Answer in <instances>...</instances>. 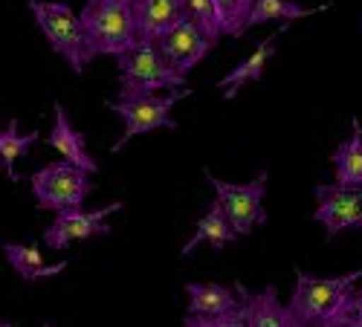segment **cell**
<instances>
[{
	"label": "cell",
	"mask_w": 362,
	"mask_h": 327,
	"mask_svg": "<svg viewBox=\"0 0 362 327\" xmlns=\"http://www.w3.org/2000/svg\"><path fill=\"white\" fill-rule=\"evenodd\" d=\"M12 324H15L12 319H0V327H12Z\"/></svg>",
	"instance_id": "24"
},
{
	"label": "cell",
	"mask_w": 362,
	"mask_h": 327,
	"mask_svg": "<svg viewBox=\"0 0 362 327\" xmlns=\"http://www.w3.org/2000/svg\"><path fill=\"white\" fill-rule=\"evenodd\" d=\"M189 310L183 316L186 327H247L244 307L238 292L223 284H186Z\"/></svg>",
	"instance_id": "7"
},
{
	"label": "cell",
	"mask_w": 362,
	"mask_h": 327,
	"mask_svg": "<svg viewBox=\"0 0 362 327\" xmlns=\"http://www.w3.org/2000/svg\"><path fill=\"white\" fill-rule=\"evenodd\" d=\"M252 4L255 0H212L218 20H221V32L229 35V38L244 35L250 29L247 20H250V12H252Z\"/></svg>",
	"instance_id": "21"
},
{
	"label": "cell",
	"mask_w": 362,
	"mask_h": 327,
	"mask_svg": "<svg viewBox=\"0 0 362 327\" xmlns=\"http://www.w3.org/2000/svg\"><path fill=\"white\" fill-rule=\"evenodd\" d=\"M330 162H334L339 186L362 189V131H359L356 119H354V136L345 139L337 151L330 154Z\"/></svg>",
	"instance_id": "18"
},
{
	"label": "cell",
	"mask_w": 362,
	"mask_h": 327,
	"mask_svg": "<svg viewBox=\"0 0 362 327\" xmlns=\"http://www.w3.org/2000/svg\"><path fill=\"white\" fill-rule=\"evenodd\" d=\"M186 96H192L189 87H177V90H171V93H165V96H163V93H145V96H131V99L107 102V107H110L119 119H122V125H125L122 139H119V142L110 148V151L119 154L134 136H142V133H151V131H160V128L177 131V122H174L171 110H174V105H177L180 99H186Z\"/></svg>",
	"instance_id": "4"
},
{
	"label": "cell",
	"mask_w": 362,
	"mask_h": 327,
	"mask_svg": "<svg viewBox=\"0 0 362 327\" xmlns=\"http://www.w3.org/2000/svg\"><path fill=\"white\" fill-rule=\"evenodd\" d=\"M35 139H41V131L21 133L15 116L9 119V125H6V128H0V165H4V171H6L9 180H15V183L21 180L18 171H15V162H18L21 157L29 154V148H33Z\"/></svg>",
	"instance_id": "19"
},
{
	"label": "cell",
	"mask_w": 362,
	"mask_h": 327,
	"mask_svg": "<svg viewBox=\"0 0 362 327\" xmlns=\"http://www.w3.org/2000/svg\"><path fill=\"white\" fill-rule=\"evenodd\" d=\"M362 327V287L356 290V284L345 292L342 304L337 307V313L327 319L325 327Z\"/></svg>",
	"instance_id": "22"
},
{
	"label": "cell",
	"mask_w": 362,
	"mask_h": 327,
	"mask_svg": "<svg viewBox=\"0 0 362 327\" xmlns=\"http://www.w3.org/2000/svg\"><path fill=\"white\" fill-rule=\"evenodd\" d=\"M52 113H55V122H52V131L47 133V145L52 151L62 154V160L84 168L87 174H96L99 171V162L87 154V136L70 122V116L62 105H52Z\"/></svg>",
	"instance_id": "12"
},
{
	"label": "cell",
	"mask_w": 362,
	"mask_h": 327,
	"mask_svg": "<svg viewBox=\"0 0 362 327\" xmlns=\"http://www.w3.org/2000/svg\"><path fill=\"white\" fill-rule=\"evenodd\" d=\"M90 177L93 174H87L84 168L62 160V162H49L38 168L29 177V183H33V194L41 209L62 212V209H81L90 191H93V180Z\"/></svg>",
	"instance_id": "6"
},
{
	"label": "cell",
	"mask_w": 362,
	"mask_h": 327,
	"mask_svg": "<svg viewBox=\"0 0 362 327\" xmlns=\"http://www.w3.org/2000/svg\"><path fill=\"white\" fill-rule=\"evenodd\" d=\"M359 229H362V223H359Z\"/></svg>",
	"instance_id": "26"
},
{
	"label": "cell",
	"mask_w": 362,
	"mask_h": 327,
	"mask_svg": "<svg viewBox=\"0 0 362 327\" xmlns=\"http://www.w3.org/2000/svg\"><path fill=\"white\" fill-rule=\"evenodd\" d=\"M186 18H192L215 44L223 38L221 20H218V12L212 6V0H189V4H186Z\"/></svg>",
	"instance_id": "23"
},
{
	"label": "cell",
	"mask_w": 362,
	"mask_h": 327,
	"mask_svg": "<svg viewBox=\"0 0 362 327\" xmlns=\"http://www.w3.org/2000/svg\"><path fill=\"white\" fill-rule=\"evenodd\" d=\"M189 0H134V20H136V38L154 41L168 26H174L186 15Z\"/></svg>",
	"instance_id": "15"
},
{
	"label": "cell",
	"mask_w": 362,
	"mask_h": 327,
	"mask_svg": "<svg viewBox=\"0 0 362 327\" xmlns=\"http://www.w3.org/2000/svg\"><path fill=\"white\" fill-rule=\"evenodd\" d=\"M238 237V232L232 229V223H229V218H226V212H223V206L215 200L212 206L206 209V215L197 220V226H194V234L189 237V244L180 249V258H192V252L200 246V244H209V249L212 252H223L232 241Z\"/></svg>",
	"instance_id": "16"
},
{
	"label": "cell",
	"mask_w": 362,
	"mask_h": 327,
	"mask_svg": "<svg viewBox=\"0 0 362 327\" xmlns=\"http://www.w3.org/2000/svg\"><path fill=\"white\" fill-rule=\"evenodd\" d=\"M116 70H119V93H116L119 99L186 87V76L171 67V61L160 52V47L154 41L139 38L134 47L119 52Z\"/></svg>",
	"instance_id": "2"
},
{
	"label": "cell",
	"mask_w": 362,
	"mask_h": 327,
	"mask_svg": "<svg viewBox=\"0 0 362 327\" xmlns=\"http://www.w3.org/2000/svg\"><path fill=\"white\" fill-rule=\"evenodd\" d=\"M287 29H290V20H284V23L279 26V32H273L269 38H264V41L244 58V61H240L235 70H229V73L218 81V87L223 90V99H235L244 84H252V81H261V78H264L267 64L273 61V55H276V41H279L281 32H287Z\"/></svg>",
	"instance_id": "14"
},
{
	"label": "cell",
	"mask_w": 362,
	"mask_h": 327,
	"mask_svg": "<svg viewBox=\"0 0 362 327\" xmlns=\"http://www.w3.org/2000/svg\"><path fill=\"white\" fill-rule=\"evenodd\" d=\"M26 6L33 12L44 38L49 41V47L64 58L76 76H81L87 67V58H84V35L78 15L67 4H58V0H26Z\"/></svg>",
	"instance_id": "5"
},
{
	"label": "cell",
	"mask_w": 362,
	"mask_h": 327,
	"mask_svg": "<svg viewBox=\"0 0 362 327\" xmlns=\"http://www.w3.org/2000/svg\"><path fill=\"white\" fill-rule=\"evenodd\" d=\"M325 9H327L325 4L322 6H301L296 0H255L247 26H258L267 20H301V18L319 15Z\"/></svg>",
	"instance_id": "20"
},
{
	"label": "cell",
	"mask_w": 362,
	"mask_h": 327,
	"mask_svg": "<svg viewBox=\"0 0 362 327\" xmlns=\"http://www.w3.org/2000/svg\"><path fill=\"white\" fill-rule=\"evenodd\" d=\"M206 180L215 186L218 203L232 223V229L240 234H250L255 226L267 223L264 212V194H267V171H258L250 183H223L215 174L206 171Z\"/></svg>",
	"instance_id": "8"
},
{
	"label": "cell",
	"mask_w": 362,
	"mask_h": 327,
	"mask_svg": "<svg viewBox=\"0 0 362 327\" xmlns=\"http://www.w3.org/2000/svg\"><path fill=\"white\" fill-rule=\"evenodd\" d=\"M154 44L160 47V52L171 61V67H174L177 73H183V76H189V73L203 61V58L218 47V44L209 38L192 18H186V15L180 18L174 26H168L163 35H157Z\"/></svg>",
	"instance_id": "10"
},
{
	"label": "cell",
	"mask_w": 362,
	"mask_h": 327,
	"mask_svg": "<svg viewBox=\"0 0 362 327\" xmlns=\"http://www.w3.org/2000/svg\"><path fill=\"white\" fill-rule=\"evenodd\" d=\"M316 212L313 220L325 226L327 241L345 229H359L362 223V189L351 186H316Z\"/></svg>",
	"instance_id": "11"
},
{
	"label": "cell",
	"mask_w": 362,
	"mask_h": 327,
	"mask_svg": "<svg viewBox=\"0 0 362 327\" xmlns=\"http://www.w3.org/2000/svg\"><path fill=\"white\" fill-rule=\"evenodd\" d=\"M4 255L9 261L12 270L23 278V281H44L52 275H62L70 261H58V263H47L44 255L38 252V246H29V244H4Z\"/></svg>",
	"instance_id": "17"
},
{
	"label": "cell",
	"mask_w": 362,
	"mask_h": 327,
	"mask_svg": "<svg viewBox=\"0 0 362 327\" xmlns=\"http://www.w3.org/2000/svg\"><path fill=\"white\" fill-rule=\"evenodd\" d=\"M81 35H84V58L87 64L102 55H119L134 47L136 20H134V0H87L78 12Z\"/></svg>",
	"instance_id": "1"
},
{
	"label": "cell",
	"mask_w": 362,
	"mask_h": 327,
	"mask_svg": "<svg viewBox=\"0 0 362 327\" xmlns=\"http://www.w3.org/2000/svg\"><path fill=\"white\" fill-rule=\"evenodd\" d=\"M235 292L244 307L247 327H293L287 304H279V290L267 284L261 292H250L244 284H235Z\"/></svg>",
	"instance_id": "13"
},
{
	"label": "cell",
	"mask_w": 362,
	"mask_h": 327,
	"mask_svg": "<svg viewBox=\"0 0 362 327\" xmlns=\"http://www.w3.org/2000/svg\"><path fill=\"white\" fill-rule=\"evenodd\" d=\"M359 131H362V125H359Z\"/></svg>",
	"instance_id": "25"
},
{
	"label": "cell",
	"mask_w": 362,
	"mask_h": 327,
	"mask_svg": "<svg viewBox=\"0 0 362 327\" xmlns=\"http://www.w3.org/2000/svg\"><path fill=\"white\" fill-rule=\"evenodd\" d=\"M362 278V270H354L348 275H334V278H319L310 273H296V290L287 304L293 327L296 324H327V319L337 313L342 304L345 292Z\"/></svg>",
	"instance_id": "3"
},
{
	"label": "cell",
	"mask_w": 362,
	"mask_h": 327,
	"mask_svg": "<svg viewBox=\"0 0 362 327\" xmlns=\"http://www.w3.org/2000/svg\"><path fill=\"white\" fill-rule=\"evenodd\" d=\"M122 209H125V203H110V206H102V209H96V212H84V209H62V212H55V220L44 232L47 249L64 252L76 241L107 237L113 232L107 226V218L113 212H122Z\"/></svg>",
	"instance_id": "9"
}]
</instances>
